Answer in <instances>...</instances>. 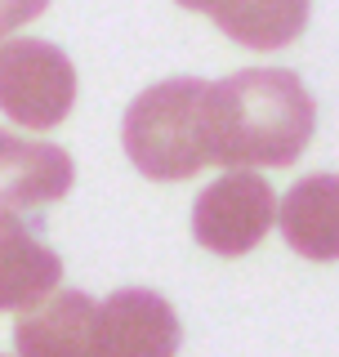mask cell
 Returning <instances> with one entry per match:
<instances>
[{
    "label": "cell",
    "mask_w": 339,
    "mask_h": 357,
    "mask_svg": "<svg viewBox=\"0 0 339 357\" xmlns=\"http://www.w3.org/2000/svg\"><path fill=\"white\" fill-rule=\"evenodd\" d=\"M98 304L85 290H54L45 304L27 308L14 326L18 357H98L94 349Z\"/></svg>",
    "instance_id": "obj_8"
},
{
    "label": "cell",
    "mask_w": 339,
    "mask_h": 357,
    "mask_svg": "<svg viewBox=\"0 0 339 357\" xmlns=\"http://www.w3.org/2000/svg\"><path fill=\"white\" fill-rule=\"evenodd\" d=\"M98 357H174L179 317L156 290H112L94 317Z\"/></svg>",
    "instance_id": "obj_5"
},
{
    "label": "cell",
    "mask_w": 339,
    "mask_h": 357,
    "mask_svg": "<svg viewBox=\"0 0 339 357\" xmlns=\"http://www.w3.org/2000/svg\"><path fill=\"white\" fill-rule=\"evenodd\" d=\"M317 130V103L303 89V81L286 67H250L232 72L228 81L206 85L201 98V139L206 161L232 165H290Z\"/></svg>",
    "instance_id": "obj_1"
},
{
    "label": "cell",
    "mask_w": 339,
    "mask_h": 357,
    "mask_svg": "<svg viewBox=\"0 0 339 357\" xmlns=\"http://www.w3.org/2000/svg\"><path fill=\"white\" fill-rule=\"evenodd\" d=\"M201 98H206V81L197 76H174L134 98L121 126V143L134 170L156 183H179L210 165L201 139Z\"/></svg>",
    "instance_id": "obj_2"
},
{
    "label": "cell",
    "mask_w": 339,
    "mask_h": 357,
    "mask_svg": "<svg viewBox=\"0 0 339 357\" xmlns=\"http://www.w3.org/2000/svg\"><path fill=\"white\" fill-rule=\"evenodd\" d=\"M308 9H312V0H228L210 18L236 45L268 54V50H286L295 36H303Z\"/></svg>",
    "instance_id": "obj_10"
},
{
    "label": "cell",
    "mask_w": 339,
    "mask_h": 357,
    "mask_svg": "<svg viewBox=\"0 0 339 357\" xmlns=\"http://www.w3.org/2000/svg\"><path fill=\"white\" fill-rule=\"evenodd\" d=\"M72 178L76 165L59 143L0 130V219H22L36 206L63 201Z\"/></svg>",
    "instance_id": "obj_6"
},
{
    "label": "cell",
    "mask_w": 339,
    "mask_h": 357,
    "mask_svg": "<svg viewBox=\"0 0 339 357\" xmlns=\"http://www.w3.org/2000/svg\"><path fill=\"white\" fill-rule=\"evenodd\" d=\"M76 107V67L50 40L0 45V112L22 130H54Z\"/></svg>",
    "instance_id": "obj_3"
},
{
    "label": "cell",
    "mask_w": 339,
    "mask_h": 357,
    "mask_svg": "<svg viewBox=\"0 0 339 357\" xmlns=\"http://www.w3.org/2000/svg\"><path fill=\"white\" fill-rule=\"evenodd\" d=\"M183 9H197V14H214L219 5H228V0H179Z\"/></svg>",
    "instance_id": "obj_12"
},
{
    "label": "cell",
    "mask_w": 339,
    "mask_h": 357,
    "mask_svg": "<svg viewBox=\"0 0 339 357\" xmlns=\"http://www.w3.org/2000/svg\"><path fill=\"white\" fill-rule=\"evenodd\" d=\"M45 9H50V0H0V45H5V36L14 27H22V22L40 18Z\"/></svg>",
    "instance_id": "obj_11"
},
{
    "label": "cell",
    "mask_w": 339,
    "mask_h": 357,
    "mask_svg": "<svg viewBox=\"0 0 339 357\" xmlns=\"http://www.w3.org/2000/svg\"><path fill=\"white\" fill-rule=\"evenodd\" d=\"M277 219V197L268 188V178H259L250 170H232L223 178H214L206 192L192 206V237L206 250L236 259V255L255 250L268 237Z\"/></svg>",
    "instance_id": "obj_4"
},
{
    "label": "cell",
    "mask_w": 339,
    "mask_h": 357,
    "mask_svg": "<svg viewBox=\"0 0 339 357\" xmlns=\"http://www.w3.org/2000/svg\"><path fill=\"white\" fill-rule=\"evenodd\" d=\"M63 286V259L36 223L0 219V312H27Z\"/></svg>",
    "instance_id": "obj_7"
},
{
    "label": "cell",
    "mask_w": 339,
    "mask_h": 357,
    "mask_svg": "<svg viewBox=\"0 0 339 357\" xmlns=\"http://www.w3.org/2000/svg\"><path fill=\"white\" fill-rule=\"evenodd\" d=\"M281 237L295 255L317 264L339 259V174H303L277 201Z\"/></svg>",
    "instance_id": "obj_9"
}]
</instances>
